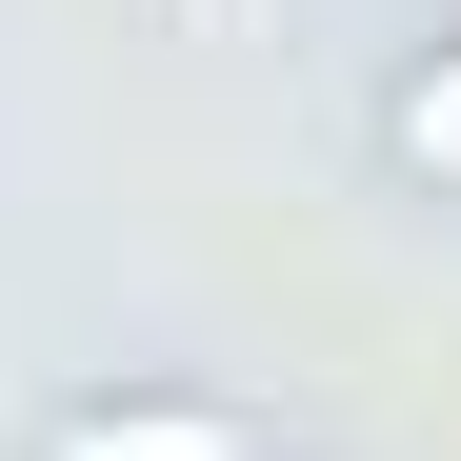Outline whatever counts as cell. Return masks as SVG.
I'll return each mask as SVG.
<instances>
[{
  "instance_id": "cell-1",
  "label": "cell",
  "mask_w": 461,
  "mask_h": 461,
  "mask_svg": "<svg viewBox=\"0 0 461 461\" xmlns=\"http://www.w3.org/2000/svg\"><path fill=\"white\" fill-rule=\"evenodd\" d=\"M21 461H281L261 402H201V381H121V402H60Z\"/></svg>"
},
{
  "instance_id": "cell-2",
  "label": "cell",
  "mask_w": 461,
  "mask_h": 461,
  "mask_svg": "<svg viewBox=\"0 0 461 461\" xmlns=\"http://www.w3.org/2000/svg\"><path fill=\"white\" fill-rule=\"evenodd\" d=\"M381 181H421V201H461V21L381 81Z\"/></svg>"
}]
</instances>
